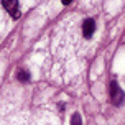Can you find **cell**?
Wrapping results in <instances>:
<instances>
[{"instance_id":"obj_1","label":"cell","mask_w":125,"mask_h":125,"mask_svg":"<svg viewBox=\"0 0 125 125\" xmlns=\"http://www.w3.org/2000/svg\"><path fill=\"white\" fill-rule=\"evenodd\" d=\"M110 100H112L114 105H117V107H120L125 100V94L122 92V89L119 87L117 81L110 82Z\"/></svg>"},{"instance_id":"obj_5","label":"cell","mask_w":125,"mask_h":125,"mask_svg":"<svg viewBox=\"0 0 125 125\" xmlns=\"http://www.w3.org/2000/svg\"><path fill=\"white\" fill-rule=\"evenodd\" d=\"M71 125H82V120H81V115H79V114H74V115H73Z\"/></svg>"},{"instance_id":"obj_2","label":"cell","mask_w":125,"mask_h":125,"mask_svg":"<svg viewBox=\"0 0 125 125\" xmlns=\"http://www.w3.org/2000/svg\"><path fill=\"white\" fill-rule=\"evenodd\" d=\"M2 5H3V8H5L7 12L12 15V18H20V3L17 2V0H3L2 2Z\"/></svg>"},{"instance_id":"obj_3","label":"cell","mask_w":125,"mask_h":125,"mask_svg":"<svg viewBox=\"0 0 125 125\" xmlns=\"http://www.w3.org/2000/svg\"><path fill=\"white\" fill-rule=\"evenodd\" d=\"M94 31H95V23L92 18H87L82 23V35H84V38H91L94 35Z\"/></svg>"},{"instance_id":"obj_4","label":"cell","mask_w":125,"mask_h":125,"mask_svg":"<svg viewBox=\"0 0 125 125\" xmlns=\"http://www.w3.org/2000/svg\"><path fill=\"white\" fill-rule=\"evenodd\" d=\"M17 77H18V81H21V82H28L30 81V73H28L26 69H18V71H17Z\"/></svg>"}]
</instances>
